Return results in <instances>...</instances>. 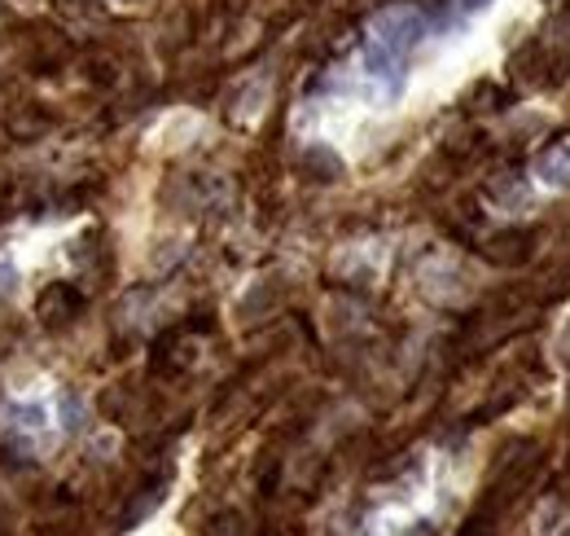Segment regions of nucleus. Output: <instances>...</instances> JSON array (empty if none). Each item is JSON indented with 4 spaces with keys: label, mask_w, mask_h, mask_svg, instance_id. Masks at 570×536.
<instances>
[{
    "label": "nucleus",
    "mask_w": 570,
    "mask_h": 536,
    "mask_svg": "<svg viewBox=\"0 0 570 536\" xmlns=\"http://www.w3.org/2000/svg\"><path fill=\"white\" fill-rule=\"evenodd\" d=\"M373 40L386 44L391 53L408 57V53L426 40V18H421L417 9H408V4H391V9H382V13L373 18Z\"/></svg>",
    "instance_id": "obj_1"
},
{
    "label": "nucleus",
    "mask_w": 570,
    "mask_h": 536,
    "mask_svg": "<svg viewBox=\"0 0 570 536\" xmlns=\"http://www.w3.org/2000/svg\"><path fill=\"white\" fill-rule=\"evenodd\" d=\"M360 66H364V75H369V79H377L391 97H399V92H404V79H408V75H404V57H399V53H391L386 44L369 40V44L360 48Z\"/></svg>",
    "instance_id": "obj_2"
},
{
    "label": "nucleus",
    "mask_w": 570,
    "mask_h": 536,
    "mask_svg": "<svg viewBox=\"0 0 570 536\" xmlns=\"http://www.w3.org/2000/svg\"><path fill=\"white\" fill-rule=\"evenodd\" d=\"M536 176H540L549 189H570V145H549V150L536 158Z\"/></svg>",
    "instance_id": "obj_3"
},
{
    "label": "nucleus",
    "mask_w": 570,
    "mask_h": 536,
    "mask_svg": "<svg viewBox=\"0 0 570 536\" xmlns=\"http://www.w3.org/2000/svg\"><path fill=\"white\" fill-rule=\"evenodd\" d=\"M75 313H79V295H75L70 286L57 282V286L44 291V299H40V317H44V321H48V317H53V321H66V317H75Z\"/></svg>",
    "instance_id": "obj_4"
},
{
    "label": "nucleus",
    "mask_w": 570,
    "mask_h": 536,
    "mask_svg": "<svg viewBox=\"0 0 570 536\" xmlns=\"http://www.w3.org/2000/svg\"><path fill=\"white\" fill-rule=\"evenodd\" d=\"M9 423L22 427V431H40L48 427V409L40 401H26V405H9Z\"/></svg>",
    "instance_id": "obj_5"
},
{
    "label": "nucleus",
    "mask_w": 570,
    "mask_h": 536,
    "mask_svg": "<svg viewBox=\"0 0 570 536\" xmlns=\"http://www.w3.org/2000/svg\"><path fill=\"white\" fill-rule=\"evenodd\" d=\"M303 167H316V172H320L316 181H333V176H342V163H338L325 145H311V150L303 154Z\"/></svg>",
    "instance_id": "obj_6"
},
{
    "label": "nucleus",
    "mask_w": 570,
    "mask_h": 536,
    "mask_svg": "<svg viewBox=\"0 0 570 536\" xmlns=\"http://www.w3.org/2000/svg\"><path fill=\"white\" fill-rule=\"evenodd\" d=\"M62 427H66V431H79V427H84V405H79L75 392L62 396Z\"/></svg>",
    "instance_id": "obj_7"
},
{
    "label": "nucleus",
    "mask_w": 570,
    "mask_h": 536,
    "mask_svg": "<svg viewBox=\"0 0 570 536\" xmlns=\"http://www.w3.org/2000/svg\"><path fill=\"white\" fill-rule=\"evenodd\" d=\"M207 536H242V519H238V515H220Z\"/></svg>",
    "instance_id": "obj_8"
},
{
    "label": "nucleus",
    "mask_w": 570,
    "mask_h": 536,
    "mask_svg": "<svg viewBox=\"0 0 570 536\" xmlns=\"http://www.w3.org/2000/svg\"><path fill=\"white\" fill-rule=\"evenodd\" d=\"M395 536H435V524L430 519H413V524H404Z\"/></svg>",
    "instance_id": "obj_9"
},
{
    "label": "nucleus",
    "mask_w": 570,
    "mask_h": 536,
    "mask_svg": "<svg viewBox=\"0 0 570 536\" xmlns=\"http://www.w3.org/2000/svg\"><path fill=\"white\" fill-rule=\"evenodd\" d=\"M13 286H18V269H9V264H0V291L9 295Z\"/></svg>",
    "instance_id": "obj_10"
},
{
    "label": "nucleus",
    "mask_w": 570,
    "mask_h": 536,
    "mask_svg": "<svg viewBox=\"0 0 570 536\" xmlns=\"http://www.w3.org/2000/svg\"><path fill=\"white\" fill-rule=\"evenodd\" d=\"M492 4H496V0H461L465 13H483V9H492Z\"/></svg>",
    "instance_id": "obj_11"
},
{
    "label": "nucleus",
    "mask_w": 570,
    "mask_h": 536,
    "mask_svg": "<svg viewBox=\"0 0 570 536\" xmlns=\"http://www.w3.org/2000/svg\"><path fill=\"white\" fill-rule=\"evenodd\" d=\"M128 4H132V0H128Z\"/></svg>",
    "instance_id": "obj_12"
}]
</instances>
